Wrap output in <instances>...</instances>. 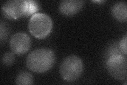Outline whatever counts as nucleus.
I'll return each mask as SVG.
<instances>
[{
	"instance_id": "obj_1",
	"label": "nucleus",
	"mask_w": 127,
	"mask_h": 85,
	"mask_svg": "<svg viewBox=\"0 0 127 85\" xmlns=\"http://www.w3.org/2000/svg\"><path fill=\"white\" fill-rule=\"evenodd\" d=\"M55 62L54 52L48 48H40L31 52L28 55L26 64L32 71L43 73L51 68Z\"/></svg>"
},
{
	"instance_id": "obj_2",
	"label": "nucleus",
	"mask_w": 127,
	"mask_h": 85,
	"mask_svg": "<svg viewBox=\"0 0 127 85\" xmlns=\"http://www.w3.org/2000/svg\"><path fill=\"white\" fill-rule=\"evenodd\" d=\"M28 28L31 34L35 38H45L52 30V20L49 16L45 13L34 14L29 20Z\"/></svg>"
},
{
	"instance_id": "obj_3",
	"label": "nucleus",
	"mask_w": 127,
	"mask_h": 85,
	"mask_svg": "<svg viewBox=\"0 0 127 85\" xmlns=\"http://www.w3.org/2000/svg\"><path fill=\"white\" fill-rule=\"evenodd\" d=\"M83 70L82 60L78 56L72 55L64 59L59 67L62 78L67 82H74L82 75Z\"/></svg>"
},
{
	"instance_id": "obj_4",
	"label": "nucleus",
	"mask_w": 127,
	"mask_h": 85,
	"mask_svg": "<svg viewBox=\"0 0 127 85\" xmlns=\"http://www.w3.org/2000/svg\"><path fill=\"white\" fill-rule=\"evenodd\" d=\"M127 58L123 54L111 56L106 60V69L114 79L125 80L127 78Z\"/></svg>"
},
{
	"instance_id": "obj_5",
	"label": "nucleus",
	"mask_w": 127,
	"mask_h": 85,
	"mask_svg": "<svg viewBox=\"0 0 127 85\" xmlns=\"http://www.w3.org/2000/svg\"><path fill=\"white\" fill-rule=\"evenodd\" d=\"M27 9V1L12 0L5 2L2 6V13L8 19L15 20L25 17Z\"/></svg>"
},
{
	"instance_id": "obj_6",
	"label": "nucleus",
	"mask_w": 127,
	"mask_h": 85,
	"mask_svg": "<svg viewBox=\"0 0 127 85\" xmlns=\"http://www.w3.org/2000/svg\"><path fill=\"white\" fill-rule=\"evenodd\" d=\"M10 43L11 48L13 53L22 55L29 50L31 39L27 34L18 33L12 36Z\"/></svg>"
},
{
	"instance_id": "obj_7",
	"label": "nucleus",
	"mask_w": 127,
	"mask_h": 85,
	"mask_svg": "<svg viewBox=\"0 0 127 85\" xmlns=\"http://www.w3.org/2000/svg\"><path fill=\"white\" fill-rule=\"evenodd\" d=\"M84 4V2L81 0H65L59 4V10L64 15H73L82 9Z\"/></svg>"
},
{
	"instance_id": "obj_8",
	"label": "nucleus",
	"mask_w": 127,
	"mask_h": 85,
	"mask_svg": "<svg viewBox=\"0 0 127 85\" xmlns=\"http://www.w3.org/2000/svg\"><path fill=\"white\" fill-rule=\"evenodd\" d=\"M112 15L119 21L126 22L127 20V6L125 2H119L115 3L112 7Z\"/></svg>"
},
{
	"instance_id": "obj_9",
	"label": "nucleus",
	"mask_w": 127,
	"mask_h": 85,
	"mask_svg": "<svg viewBox=\"0 0 127 85\" xmlns=\"http://www.w3.org/2000/svg\"><path fill=\"white\" fill-rule=\"evenodd\" d=\"M33 76L31 73L23 71L20 72L15 79V83L20 85H30L33 84Z\"/></svg>"
},
{
	"instance_id": "obj_10",
	"label": "nucleus",
	"mask_w": 127,
	"mask_h": 85,
	"mask_svg": "<svg viewBox=\"0 0 127 85\" xmlns=\"http://www.w3.org/2000/svg\"><path fill=\"white\" fill-rule=\"evenodd\" d=\"M27 9L25 17H28L37 12L39 10V4L38 2L35 1H27Z\"/></svg>"
},
{
	"instance_id": "obj_11",
	"label": "nucleus",
	"mask_w": 127,
	"mask_h": 85,
	"mask_svg": "<svg viewBox=\"0 0 127 85\" xmlns=\"http://www.w3.org/2000/svg\"><path fill=\"white\" fill-rule=\"evenodd\" d=\"M15 61V56L12 53H6L3 56L2 62L6 66H11Z\"/></svg>"
},
{
	"instance_id": "obj_12",
	"label": "nucleus",
	"mask_w": 127,
	"mask_h": 85,
	"mask_svg": "<svg viewBox=\"0 0 127 85\" xmlns=\"http://www.w3.org/2000/svg\"><path fill=\"white\" fill-rule=\"evenodd\" d=\"M127 36L126 35L124 37H123L119 42V47L120 51L123 54L125 55H127Z\"/></svg>"
},
{
	"instance_id": "obj_13",
	"label": "nucleus",
	"mask_w": 127,
	"mask_h": 85,
	"mask_svg": "<svg viewBox=\"0 0 127 85\" xmlns=\"http://www.w3.org/2000/svg\"><path fill=\"white\" fill-rule=\"evenodd\" d=\"M1 33H0V36H1V39L2 40L3 39H5L6 36H7V30L6 28L3 25L2 22H1Z\"/></svg>"
}]
</instances>
